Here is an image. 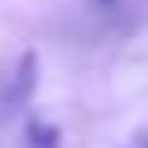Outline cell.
<instances>
[{"label": "cell", "mask_w": 148, "mask_h": 148, "mask_svg": "<svg viewBox=\"0 0 148 148\" xmlns=\"http://www.w3.org/2000/svg\"><path fill=\"white\" fill-rule=\"evenodd\" d=\"M25 148H62V132H58V123L33 115V119L25 123Z\"/></svg>", "instance_id": "cell-2"}, {"label": "cell", "mask_w": 148, "mask_h": 148, "mask_svg": "<svg viewBox=\"0 0 148 148\" xmlns=\"http://www.w3.org/2000/svg\"><path fill=\"white\" fill-rule=\"evenodd\" d=\"M33 86H37V53L25 49L16 70H12V78H8V86H4V103L8 107H25L33 99Z\"/></svg>", "instance_id": "cell-1"}, {"label": "cell", "mask_w": 148, "mask_h": 148, "mask_svg": "<svg viewBox=\"0 0 148 148\" xmlns=\"http://www.w3.org/2000/svg\"><path fill=\"white\" fill-rule=\"evenodd\" d=\"M123 148H148V127H140L136 136H127V144Z\"/></svg>", "instance_id": "cell-3"}, {"label": "cell", "mask_w": 148, "mask_h": 148, "mask_svg": "<svg viewBox=\"0 0 148 148\" xmlns=\"http://www.w3.org/2000/svg\"><path fill=\"white\" fill-rule=\"evenodd\" d=\"M99 4H115V0H99Z\"/></svg>", "instance_id": "cell-4"}]
</instances>
